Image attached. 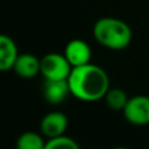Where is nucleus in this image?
Instances as JSON below:
<instances>
[{"instance_id":"1","label":"nucleus","mask_w":149,"mask_h":149,"mask_svg":"<svg viewBox=\"0 0 149 149\" xmlns=\"http://www.w3.org/2000/svg\"><path fill=\"white\" fill-rule=\"evenodd\" d=\"M71 94L82 102H97L103 100L110 89V79L103 68L97 64L73 67L68 77Z\"/></svg>"},{"instance_id":"2","label":"nucleus","mask_w":149,"mask_h":149,"mask_svg":"<svg viewBox=\"0 0 149 149\" xmlns=\"http://www.w3.org/2000/svg\"><path fill=\"white\" fill-rule=\"evenodd\" d=\"M93 36L101 46L113 51L127 49L132 41V30L126 21L116 17H101L93 26Z\"/></svg>"},{"instance_id":"3","label":"nucleus","mask_w":149,"mask_h":149,"mask_svg":"<svg viewBox=\"0 0 149 149\" xmlns=\"http://www.w3.org/2000/svg\"><path fill=\"white\" fill-rule=\"evenodd\" d=\"M72 68L64 54L50 52L41 59V73L45 80H68Z\"/></svg>"},{"instance_id":"4","label":"nucleus","mask_w":149,"mask_h":149,"mask_svg":"<svg viewBox=\"0 0 149 149\" xmlns=\"http://www.w3.org/2000/svg\"><path fill=\"white\" fill-rule=\"evenodd\" d=\"M123 115L126 120L134 126L149 124V97L143 94L130 97L123 109Z\"/></svg>"},{"instance_id":"5","label":"nucleus","mask_w":149,"mask_h":149,"mask_svg":"<svg viewBox=\"0 0 149 149\" xmlns=\"http://www.w3.org/2000/svg\"><path fill=\"white\" fill-rule=\"evenodd\" d=\"M68 128V118L60 111H51L41 119L39 131L47 139L63 136Z\"/></svg>"},{"instance_id":"6","label":"nucleus","mask_w":149,"mask_h":149,"mask_svg":"<svg viewBox=\"0 0 149 149\" xmlns=\"http://www.w3.org/2000/svg\"><path fill=\"white\" fill-rule=\"evenodd\" d=\"M64 55L72 67H80L90 63L92 59V49L82 39H72L67 43L64 49Z\"/></svg>"},{"instance_id":"7","label":"nucleus","mask_w":149,"mask_h":149,"mask_svg":"<svg viewBox=\"0 0 149 149\" xmlns=\"http://www.w3.org/2000/svg\"><path fill=\"white\" fill-rule=\"evenodd\" d=\"M13 71L21 79H33L41 73V59L33 54H20L13 65Z\"/></svg>"},{"instance_id":"8","label":"nucleus","mask_w":149,"mask_h":149,"mask_svg":"<svg viewBox=\"0 0 149 149\" xmlns=\"http://www.w3.org/2000/svg\"><path fill=\"white\" fill-rule=\"evenodd\" d=\"M71 94L68 80H46L43 85L45 100L50 105H59Z\"/></svg>"},{"instance_id":"9","label":"nucleus","mask_w":149,"mask_h":149,"mask_svg":"<svg viewBox=\"0 0 149 149\" xmlns=\"http://www.w3.org/2000/svg\"><path fill=\"white\" fill-rule=\"evenodd\" d=\"M18 55L20 54L15 41L9 36L1 34L0 36V71L8 72L13 70Z\"/></svg>"},{"instance_id":"10","label":"nucleus","mask_w":149,"mask_h":149,"mask_svg":"<svg viewBox=\"0 0 149 149\" xmlns=\"http://www.w3.org/2000/svg\"><path fill=\"white\" fill-rule=\"evenodd\" d=\"M45 145L43 135L33 131L24 132L16 140V149H45Z\"/></svg>"},{"instance_id":"11","label":"nucleus","mask_w":149,"mask_h":149,"mask_svg":"<svg viewBox=\"0 0 149 149\" xmlns=\"http://www.w3.org/2000/svg\"><path fill=\"white\" fill-rule=\"evenodd\" d=\"M103 100H105L109 109H111L114 111H123V109L126 107L127 102H128L130 97L120 88H110Z\"/></svg>"},{"instance_id":"12","label":"nucleus","mask_w":149,"mask_h":149,"mask_svg":"<svg viewBox=\"0 0 149 149\" xmlns=\"http://www.w3.org/2000/svg\"><path fill=\"white\" fill-rule=\"evenodd\" d=\"M45 149H81L77 141L70 136H59L54 139H49L46 141Z\"/></svg>"},{"instance_id":"13","label":"nucleus","mask_w":149,"mask_h":149,"mask_svg":"<svg viewBox=\"0 0 149 149\" xmlns=\"http://www.w3.org/2000/svg\"><path fill=\"white\" fill-rule=\"evenodd\" d=\"M114 149H130V148H126V147H116V148H114Z\"/></svg>"}]
</instances>
